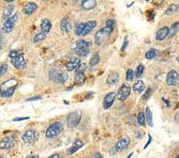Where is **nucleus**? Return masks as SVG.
<instances>
[{
    "label": "nucleus",
    "instance_id": "obj_16",
    "mask_svg": "<svg viewBox=\"0 0 179 158\" xmlns=\"http://www.w3.org/2000/svg\"><path fill=\"white\" fill-rule=\"evenodd\" d=\"M97 23L94 20H92V21L87 22L85 23V26H84V30H83V32L81 34V36H86L88 35L90 32L94 29L96 26H97Z\"/></svg>",
    "mask_w": 179,
    "mask_h": 158
},
{
    "label": "nucleus",
    "instance_id": "obj_22",
    "mask_svg": "<svg viewBox=\"0 0 179 158\" xmlns=\"http://www.w3.org/2000/svg\"><path fill=\"white\" fill-rule=\"evenodd\" d=\"M40 27H41V32H44L45 34H48L50 31V30L52 28V23L48 19H45L41 21V25H40Z\"/></svg>",
    "mask_w": 179,
    "mask_h": 158
},
{
    "label": "nucleus",
    "instance_id": "obj_40",
    "mask_svg": "<svg viewBox=\"0 0 179 158\" xmlns=\"http://www.w3.org/2000/svg\"><path fill=\"white\" fill-rule=\"evenodd\" d=\"M152 89L151 88H148L147 89V90H146V92L145 93V94L142 97V98L143 99H144V100H146V99H148L149 97H150V95H151V94H152Z\"/></svg>",
    "mask_w": 179,
    "mask_h": 158
},
{
    "label": "nucleus",
    "instance_id": "obj_5",
    "mask_svg": "<svg viewBox=\"0 0 179 158\" xmlns=\"http://www.w3.org/2000/svg\"><path fill=\"white\" fill-rule=\"evenodd\" d=\"M63 130V125L61 122H56L51 124L45 131V137L47 138H54L58 136Z\"/></svg>",
    "mask_w": 179,
    "mask_h": 158
},
{
    "label": "nucleus",
    "instance_id": "obj_6",
    "mask_svg": "<svg viewBox=\"0 0 179 158\" xmlns=\"http://www.w3.org/2000/svg\"><path fill=\"white\" fill-rule=\"evenodd\" d=\"M18 18L19 14L18 13H15V14H13L12 16H10V18L6 19V21L4 22L2 26L3 32L6 34H10V32H12Z\"/></svg>",
    "mask_w": 179,
    "mask_h": 158
},
{
    "label": "nucleus",
    "instance_id": "obj_21",
    "mask_svg": "<svg viewBox=\"0 0 179 158\" xmlns=\"http://www.w3.org/2000/svg\"><path fill=\"white\" fill-rule=\"evenodd\" d=\"M83 146V142L80 140H76V141L73 142V144H72L70 148H69V150H67V153L69 155H72L73 153H76L77 150H79L81 147Z\"/></svg>",
    "mask_w": 179,
    "mask_h": 158
},
{
    "label": "nucleus",
    "instance_id": "obj_32",
    "mask_svg": "<svg viewBox=\"0 0 179 158\" xmlns=\"http://www.w3.org/2000/svg\"><path fill=\"white\" fill-rule=\"evenodd\" d=\"M100 62V55H99L98 53L95 54L92 57H91L89 61V66H94L96 65H97Z\"/></svg>",
    "mask_w": 179,
    "mask_h": 158
},
{
    "label": "nucleus",
    "instance_id": "obj_9",
    "mask_svg": "<svg viewBox=\"0 0 179 158\" xmlns=\"http://www.w3.org/2000/svg\"><path fill=\"white\" fill-rule=\"evenodd\" d=\"M50 78L51 80L54 81L55 82H57L59 84H64L68 80L69 76L66 72H57L53 70L50 72Z\"/></svg>",
    "mask_w": 179,
    "mask_h": 158
},
{
    "label": "nucleus",
    "instance_id": "obj_31",
    "mask_svg": "<svg viewBox=\"0 0 179 158\" xmlns=\"http://www.w3.org/2000/svg\"><path fill=\"white\" fill-rule=\"evenodd\" d=\"M14 7L12 5L8 6V7H6L3 11V17L7 18V19H8V18H10V16H11V14H12L13 11H14Z\"/></svg>",
    "mask_w": 179,
    "mask_h": 158
},
{
    "label": "nucleus",
    "instance_id": "obj_52",
    "mask_svg": "<svg viewBox=\"0 0 179 158\" xmlns=\"http://www.w3.org/2000/svg\"><path fill=\"white\" fill-rule=\"evenodd\" d=\"M177 60H178V62H179V57H178V58H177Z\"/></svg>",
    "mask_w": 179,
    "mask_h": 158
},
{
    "label": "nucleus",
    "instance_id": "obj_23",
    "mask_svg": "<svg viewBox=\"0 0 179 158\" xmlns=\"http://www.w3.org/2000/svg\"><path fill=\"white\" fill-rule=\"evenodd\" d=\"M97 4V1H95V0H84L81 3L82 7L86 11H89V10H92L94 7H96Z\"/></svg>",
    "mask_w": 179,
    "mask_h": 158
},
{
    "label": "nucleus",
    "instance_id": "obj_3",
    "mask_svg": "<svg viewBox=\"0 0 179 158\" xmlns=\"http://www.w3.org/2000/svg\"><path fill=\"white\" fill-rule=\"evenodd\" d=\"M91 42H88V41L81 39V40L77 41V42L74 44L73 50H74L75 53H76L78 56L86 57V56L89 54V48L91 47Z\"/></svg>",
    "mask_w": 179,
    "mask_h": 158
},
{
    "label": "nucleus",
    "instance_id": "obj_36",
    "mask_svg": "<svg viewBox=\"0 0 179 158\" xmlns=\"http://www.w3.org/2000/svg\"><path fill=\"white\" fill-rule=\"evenodd\" d=\"M143 71H144V66L143 65L140 64V66H138V67L136 68L135 70V76L136 78H140V77L143 75Z\"/></svg>",
    "mask_w": 179,
    "mask_h": 158
},
{
    "label": "nucleus",
    "instance_id": "obj_39",
    "mask_svg": "<svg viewBox=\"0 0 179 158\" xmlns=\"http://www.w3.org/2000/svg\"><path fill=\"white\" fill-rule=\"evenodd\" d=\"M86 68H87V65L85 64V63H83V64L82 63H81V64L79 65V66L76 68V73H84V71L86 70Z\"/></svg>",
    "mask_w": 179,
    "mask_h": 158
},
{
    "label": "nucleus",
    "instance_id": "obj_38",
    "mask_svg": "<svg viewBox=\"0 0 179 158\" xmlns=\"http://www.w3.org/2000/svg\"><path fill=\"white\" fill-rule=\"evenodd\" d=\"M7 70H8V65H7V63H3L2 66H0V78L7 73Z\"/></svg>",
    "mask_w": 179,
    "mask_h": 158
},
{
    "label": "nucleus",
    "instance_id": "obj_15",
    "mask_svg": "<svg viewBox=\"0 0 179 158\" xmlns=\"http://www.w3.org/2000/svg\"><path fill=\"white\" fill-rule=\"evenodd\" d=\"M38 9V5H37L35 3L29 2L27 3L26 5L23 7V14H26V15H30L33 13H34V11Z\"/></svg>",
    "mask_w": 179,
    "mask_h": 158
},
{
    "label": "nucleus",
    "instance_id": "obj_11",
    "mask_svg": "<svg viewBox=\"0 0 179 158\" xmlns=\"http://www.w3.org/2000/svg\"><path fill=\"white\" fill-rule=\"evenodd\" d=\"M16 140L13 136H7L0 141V150H9L15 144Z\"/></svg>",
    "mask_w": 179,
    "mask_h": 158
},
{
    "label": "nucleus",
    "instance_id": "obj_45",
    "mask_svg": "<svg viewBox=\"0 0 179 158\" xmlns=\"http://www.w3.org/2000/svg\"><path fill=\"white\" fill-rule=\"evenodd\" d=\"M174 119H175V121L177 122V123H179V111L177 112V113L175 114V117H174Z\"/></svg>",
    "mask_w": 179,
    "mask_h": 158
},
{
    "label": "nucleus",
    "instance_id": "obj_43",
    "mask_svg": "<svg viewBox=\"0 0 179 158\" xmlns=\"http://www.w3.org/2000/svg\"><path fill=\"white\" fill-rule=\"evenodd\" d=\"M29 117H16L14 119H13V122H22V121H26L28 120Z\"/></svg>",
    "mask_w": 179,
    "mask_h": 158
},
{
    "label": "nucleus",
    "instance_id": "obj_41",
    "mask_svg": "<svg viewBox=\"0 0 179 158\" xmlns=\"http://www.w3.org/2000/svg\"><path fill=\"white\" fill-rule=\"evenodd\" d=\"M128 42H129V41H128V37L126 36L125 38H124V44H123V46L121 47V51H124L127 49V47H128Z\"/></svg>",
    "mask_w": 179,
    "mask_h": 158
},
{
    "label": "nucleus",
    "instance_id": "obj_18",
    "mask_svg": "<svg viewBox=\"0 0 179 158\" xmlns=\"http://www.w3.org/2000/svg\"><path fill=\"white\" fill-rule=\"evenodd\" d=\"M119 75L116 71H112L108 74L107 78V83L110 85H114L119 82Z\"/></svg>",
    "mask_w": 179,
    "mask_h": 158
},
{
    "label": "nucleus",
    "instance_id": "obj_2",
    "mask_svg": "<svg viewBox=\"0 0 179 158\" xmlns=\"http://www.w3.org/2000/svg\"><path fill=\"white\" fill-rule=\"evenodd\" d=\"M9 57H10L11 64L17 70H23L26 67V64H27L26 60L24 57V54L20 51H17V50L11 51L9 54Z\"/></svg>",
    "mask_w": 179,
    "mask_h": 158
},
{
    "label": "nucleus",
    "instance_id": "obj_51",
    "mask_svg": "<svg viewBox=\"0 0 179 158\" xmlns=\"http://www.w3.org/2000/svg\"><path fill=\"white\" fill-rule=\"evenodd\" d=\"M176 158H179V155H177V156H176Z\"/></svg>",
    "mask_w": 179,
    "mask_h": 158
},
{
    "label": "nucleus",
    "instance_id": "obj_26",
    "mask_svg": "<svg viewBox=\"0 0 179 158\" xmlns=\"http://www.w3.org/2000/svg\"><path fill=\"white\" fill-rule=\"evenodd\" d=\"M179 31V23L178 22H176L174 24L171 26V29H169V37L170 38H173V37L177 35V32Z\"/></svg>",
    "mask_w": 179,
    "mask_h": 158
},
{
    "label": "nucleus",
    "instance_id": "obj_4",
    "mask_svg": "<svg viewBox=\"0 0 179 158\" xmlns=\"http://www.w3.org/2000/svg\"><path fill=\"white\" fill-rule=\"evenodd\" d=\"M112 31L107 26L99 30L98 31L95 35V42L97 46H101L102 44L104 43L107 41L108 38L111 35Z\"/></svg>",
    "mask_w": 179,
    "mask_h": 158
},
{
    "label": "nucleus",
    "instance_id": "obj_46",
    "mask_svg": "<svg viewBox=\"0 0 179 158\" xmlns=\"http://www.w3.org/2000/svg\"><path fill=\"white\" fill-rule=\"evenodd\" d=\"M26 158H39V156L38 155H29V156H27Z\"/></svg>",
    "mask_w": 179,
    "mask_h": 158
},
{
    "label": "nucleus",
    "instance_id": "obj_50",
    "mask_svg": "<svg viewBox=\"0 0 179 158\" xmlns=\"http://www.w3.org/2000/svg\"><path fill=\"white\" fill-rule=\"evenodd\" d=\"M132 154H133V153H130V154H129V156H128V157H127V158H131V156H132Z\"/></svg>",
    "mask_w": 179,
    "mask_h": 158
},
{
    "label": "nucleus",
    "instance_id": "obj_19",
    "mask_svg": "<svg viewBox=\"0 0 179 158\" xmlns=\"http://www.w3.org/2000/svg\"><path fill=\"white\" fill-rule=\"evenodd\" d=\"M169 35V28L167 26L160 28L156 33V39L158 41H162L166 38V37Z\"/></svg>",
    "mask_w": 179,
    "mask_h": 158
},
{
    "label": "nucleus",
    "instance_id": "obj_33",
    "mask_svg": "<svg viewBox=\"0 0 179 158\" xmlns=\"http://www.w3.org/2000/svg\"><path fill=\"white\" fill-rule=\"evenodd\" d=\"M84 26H85V23H80L76 26V27L75 28V34L77 36H81V34L83 32V30H84Z\"/></svg>",
    "mask_w": 179,
    "mask_h": 158
},
{
    "label": "nucleus",
    "instance_id": "obj_53",
    "mask_svg": "<svg viewBox=\"0 0 179 158\" xmlns=\"http://www.w3.org/2000/svg\"><path fill=\"white\" fill-rule=\"evenodd\" d=\"M0 158H5V157H3V156H2V157H0Z\"/></svg>",
    "mask_w": 179,
    "mask_h": 158
},
{
    "label": "nucleus",
    "instance_id": "obj_20",
    "mask_svg": "<svg viewBox=\"0 0 179 158\" xmlns=\"http://www.w3.org/2000/svg\"><path fill=\"white\" fill-rule=\"evenodd\" d=\"M60 28L61 30V31H63L64 33H69L70 31L71 23L67 17H65L62 19L60 24Z\"/></svg>",
    "mask_w": 179,
    "mask_h": 158
},
{
    "label": "nucleus",
    "instance_id": "obj_42",
    "mask_svg": "<svg viewBox=\"0 0 179 158\" xmlns=\"http://www.w3.org/2000/svg\"><path fill=\"white\" fill-rule=\"evenodd\" d=\"M41 99V96H34V97H29L28 98L26 101H38V100Z\"/></svg>",
    "mask_w": 179,
    "mask_h": 158
},
{
    "label": "nucleus",
    "instance_id": "obj_44",
    "mask_svg": "<svg viewBox=\"0 0 179 158\" xmlns=\"http://www.w3.org/2000/svg\"><path fill=\"white\" fill-rule=\"evenodd\" d=\"M148 137H149V140H148V141H147V143H146V144H145L144 148H143V149H144V150H146V147H147V146H148L149 144H150V143H151V141H152V137H151V136L150 135V134H148Z\"/></svg>",
    "mask_w": 179,
    "mask_h": 158
},
{
    "label": "nucleus",
    "instance_id": "obj_17",
    "mask_svg": "<svg viewBox=\"0 0 179 158\" xmlns=\"http://www.w3.org/2000/svg\"><path fill=\"white\" fill-rule=\"evenodd\" d=\"M81 64V59L72 57L70 61L66 64V70L68 71H72V70H76V68Z\"/></svg>",
    "mask_w": 179,
    "mask_h": 158
},
{
    "label": "nucleus",
    "instance_id": "obj_37",
    "mask_svg": "<svg viewBox=\"0 0 179 158\" xmlns=\"http://www.w3.org/2000/svg\"><path fill=\"white\" fill-rule=\"evenodd\" d=\"M133 78H134V71L131 69H128L126 74V79L128 82H131L133 80Z\"/></svg>",
    "mask_w": 179,
    "mask_h": 158
},
{
    "label": "nucleus",
    "instance_id": "obj_1",
    "mask_svg": "<svg viewBox=\"0 0 179 158\" xmlns=\"http://www.w3.org/2000/svg\"><path fill=\"white\" fill-rule=\"evenodd\" d=\"M18 85V81L15 78H11L2 82L0 85V97L3 98H8L11 97L15 92Z\"/></svg>",
    "mask_w": 179,
    "mask_h": 158
},
{
    "label": "nucleus",
    "instance_id": "obj_14",
    "mask_svg": "<svg viewBox=\"0 0 179 158\" xmlns=\"http://www.w3.org/2000/svg\"><path fill=\"white\" fill-rule=\"evenodd\" d=\"M115 97H116V95L114 92H110L105 95L103 101V107L104 110H108L109 108L112 107L115 100Z\"/></svg>",
    "mask_w": 179,
    "mask_h": 158
},
{
    "label": "nucleus",
    "instance_id": "obj_54",
    "mask_svg": "<svg viewBox=\"0 0 179 158\" xmlns=\"http://www.w3.org/2000/svg\"><path fill=\"white\" fill-rule=\"evenodd\" d=\"M178 75H179V74H178ZM178 85H179V82H178Z\"/></svg>",
    "mask_w": 179,
    "mask_h": 158
},
{
    "label": "nucleus",
    "instance_id": "obj_12",
    "mask_svg": "<svg viewBox=\"0 0 179 158\" xmlns=\"http://www.w3.org/2000/svg\"><path fill=\"white\" fill-rule=\"evenodd\" d=\"M179 82V75L176 70H171L167 74L166 84L170 86L177 85Z\"/></svg>",
    "mask_w": 179,
    "mask_h": 158
},
{
    "label": "nucleus",
    "instance_id": "obj_28",
    "mask_svg": "<svg viewBox=\"0 0 179 158\" xmlns=\"http://www.w3.org/2000/svg\"><path fill=\"white\" fill-rule=\"evenodd\" d=\"M159 53V51H158V50H156V49H151V50H150V51H148L146 53V54H145V57H146V58L150 60V59L155 58V57L158 56Z\"/></svg>",
    "mask_w": 179,
    "mask_h": 158
},
{
    "label": "nucleus",
    "instance_id": "obj_8",
    "mask_svg": "<svg viewBox=\"0 0 179 158\" xmlns=\"http://www.w3.org/2000/svg\"><path fill=\"white\" fill-rule=\"evenodd\" d=\"M81 112L74 111L69 113L67 117V125L69 128H75L80 124L81 120Z\"/></svg>",
    "mask_w": 179,
    "mask_h": 158
},
{
    "label": "nucleus",
    "instance_id": "obj_13",
    "mask_svg": "<svg viewBox=\"0 0 179 158\" xmlns=\"http://www.w3.org/2000/svg\"><path fill=\"white\" fill-rule=\"evenodd\" d=\"M131 144V139H130L128 137H123L121 139H119L117 141L116 144L115 146V149L116 150V152H122L124 150H126L127 148H128V146Z\"/></svg>",
    "mask_w": 179,
    "mask_h": 158
},
{
    "label": "nucleus",
    "instance_id": "obj_35",
    "mask_svg": "<svg viewBox=\"0 0 179 158\" xmlns=\"http://www.w3.org/2000/svg\"><path fill=\"white\" fill-rule=\"evenodd\" d=\"M145 120H146V118H145V114L143 113H140L138 115V117H137V121H138V124L141 126H143L145 125Z\"/></svg>",
    "mask_w": 179,
    "mask_h": 158
},
{
    "label": "nucleus",
    "instance_id": "obj_47",
    "mask_svg": "<svg viewBox=\"0 0 179 158\" xmlns=\"http://www.w3.org/2000/svg\"><path fill=\"white\" fill-rule=\"evenodd\" d=\"M48 158H59V155L57 153H55V154H53L52 156H49Z\"/></svg>",
    "mask_w": 179,
    "mask_h": 158
},
{
    "label": "nucleus",
    "instance_id": "obj_30",
    "mask_svg": "<svg viewBox=\"0 0 179 158\" xmlns=\"http://www.w3.org/2000/svg\"><path fill=\"white\" fill-rule=\"evenodd\" d=\"M46 38V34L44 33V32H40V33L36 34L34 35L33 38V42L34 43H38V42H41V41H43L44 39H45Z\"/></svg>",
    "mask_w": 179,
    "mask_h": 158
},
{
    "label": "nucleus",
    "instance_id": "obj_48",
    "mask_svg": "<svg viewBox=\"0 0 179 158\" xmlns=\"http://www.w3.org/2000/svg\"><path fill=\"white\" fill-rule=\"evenodd\" d=\"M3 46V36L0 35V48L2 47Z\"/></svg>",
    "mask_w": 179,
    "mask_h": 158
},
{
    "label": "nucleus",
    "instance_id": "obj_10",
    "mask_svg": "<svg viewBox=\"0 0 179 158\" xmlns=\"http://www.w3.org/2000/svg\"><path fill=\"white\" fill-rule=\"evenodd\" d=\"M131 85L128 83H124L119 89L117 94L118 99L121 101H125L128 97H129L130 94H131Z\"/></svg>",
    "mask_w": 179,
    "mask_h": 158
},
{
    "label": "nucleus",
    "instance_id": "obj_34",
    "mask_svg": "<svg viewBox=\"0 0 179 158\" xmlns=\"http://www.w3.org/2000/svg\"><path fill=\"white\" fill-rule=\"evenodd\" d=\"M106 26H107L108 28H109V29H110L113 32L114 29H115V20H114V19H108L107 22H106Z\"/></svg>",
    "mask_w": 179,
    "mask_h": 158
},
{
    "label": "nucleus",
    "instance_id": "obj_25",
    "mask_svg": "<svg viewBox=\"0 0 179 158\" xmlns=\"http://www.w3.org/2000/svg\"><path fill=\"white\" fill-rule=\"evenodd\" d=\"M145 118L146 119V122L148 124L149 126L153 127V114H152L151 111H150V108L146 107V111H145Z\"/></svg>",
    "mask_w": 179,
    "mask_h": 158
},
{
    "label": "nucleus",
    "instance_id": "obj_49",
    "mask_svg": "<svg viewBox=\"0 0 179 158\" xmlns=\"http://www.w3.org/2000/svg\"><path fill=\"white\" fill-rule=\"evenodd\" d=\"M94 158H103V157L102 156H100V155H97V156H95Z\"/></svg>",
    "mask_w": 179,
    "mask_h": 158
},
{
    "label": "nucleus",
    "instance_id": "obj_24",
    "mask_svg": "<svg viewBox=\"0 0 179 158\" xmlns=\"http://www.w3.org/2000/svg\"><path fill=\"white\" fill-rule=\"evenodd\" d=\"M145 88H146L145 84L142 80H139L138 82H136L134 84V85H133V90H134L135 92L139 93V94L143 92Z\"/></svg>",
    "mask_w": 179,
    "mask_h": 158
},
{
    "label": "nucleus",
    "instance_id": "obj_29",
    "mask_svg": "<svg viewBox=\"0 0 179 158\" xmlns=\"http://www.w3.org/2000/svg\"><path fill=\"white\" fill-rule=\"evenodd\" d=\"M178 8H179V7H178V5H177V4H175V3L171 4V5L168 7V8L166 9L165 14H167V15H171V14H174L175 12H177Z\"/></svg>",
    "mask_w": 179,
    "mask_h": 158
},
{
    "label": "nucleus",
    "instance_id": "obj_7",
    "mask_svg": "<svg viewBox=\"0 0 179 158\" xmlns=\"http://www.w3.org/2000/svg\"><path fill=\"white\" fill-rule=\"evenodd\" d=\"M39 138V133L35 129H28L23 133L22 139L27 144H34Z\"/></svg>",
    "mask_w": 179,
    "mask_h": 158
},
{
    "label": "nucleus",
    "instance_id": "obj_27",
    "mask_svg": "<svg viewBox=\"0 0 179 158\" xmlns=\"http://www.w3.org/2000/svg\"><path fill=\"white\" fill-rule=\"evenodd\" d=\"M85 81V75L84 73H76L74 78V82L78 85L83 84Z\"/></svg>",
    "mask_w": 179,
    "mask_h": 158
}]
</instances>
